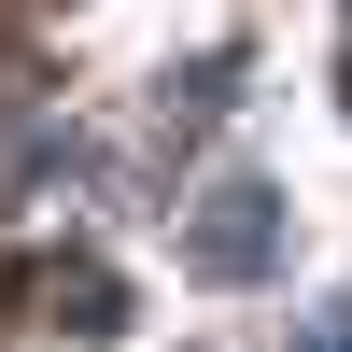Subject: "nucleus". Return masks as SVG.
Segmentation results:
<instances>
[{
	"mask_svg": "<svg viewBox=\"0 0 352 352\" xmlns=\"http://www.w3.org/2000/svg\"><path fill=\"white\" fill-rule=\"evenodd\" d=\"M268 226H282V197L240 169V184H212V197L184 212V240H197V268H212V282H254V268H268Z\"/></svg>",
	"mask_w": 352,
	"mask_h": 352,
	"instance_id": "1",
	"label": "nucleus"
}]
</instances>
